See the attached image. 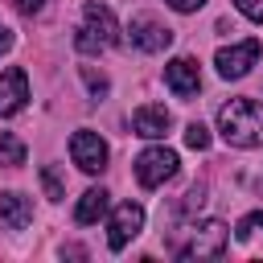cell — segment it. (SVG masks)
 I'll list each match as a JSON object with an SVG mask.
<instances>
[{"mask_svg":"<svg viewBox=\"0 0 263 263\" xmlns=\"http://www.w3.org/2000/svg\"><path fill=\"white\" fill-rule=\"evenodd\" d=\"M25 103H29V78L21 66H12L0 74V115H16L25 111Z\"/></svg>","mask_w":263,"mask_h":263,"instance_id":"10","label":"cell"},{"mask_svg":"<svg viewBox=\"0 0 263 263\" xmlns=\"http://www.w3.org/2000/svg\"><path fill=\"white\" fill-rule=\"evenodd\" d=\"M127 33H132V45L144 49V53H160V49L173 45V29L160 25V21L148 16V12H136V16L127 21Z\"/></svg>","mask_w":263,"mask_h":263,"instance_id":"8","label":"cell"},{"mask_svg":"<svg viewBox=\"0 0 263 263\" xmlns=\"http://www.w3.org/2000/svg\"><path fill=\"white\" fill-rule=\"evenodd\" d=\"M70 156H74V164L82 173H103L107 168V140L99 132H90V127H78L70 136Z\"/></svg>","mask_w":263,"mask_h":263,"instance_id":"7","label":"cell"},{"mask_svg":"<svg viewBox=\"0 0 263 263\" xmlns=\"http://www.w3.org/2000/svg\"><path fill=\"white\" fill-rule=\"evenodd\" d=\"M107 210H111V193H107L103 185H95V189H86V193L78 197V205H74V222H78V226H90V222H99Z\"/></svg>","mask_w":263,"mask_h":263,"instance_id":"13","label":"cell"},{"mask_svg":"<svg viewBox=\"0 0 263 263\" xmlns=\"http://www.w3.org/2000/svg\"><path fill=\"white\" fill-rule=\"evenodd\" d=\"M230 242V230L226 222L210 218V222H197L193 234H189V247H181V259H218Z\"/></svg>","mask_w":263,"mask_h":263,"instance_id":"4","label":"cell"},{"mask_svg":"<svg viewBox=\"0 0 263 263\" xmlns=\"http://www.w3.org/2000/svg\"><path fill=\"white\" fill-rule=\"evenodd\" d=\"M12 8H16V12H25V16H33V12H41V8H45V0H12Z\"/></svg>","mask_w":263,"mask_h":263,"instance_id":"20","label":"cell"},{"mask_svg":"<svg viewBox=\"0 0 263 263\" xmlns=\"http://www.w3.org/2000/svg\"><path fill=\"white\" fill-rule=\"evenodd\" d=\"M74 45H78L82 53H99V49H107V45H119L115 12H111L107 4H99V0H90V4L82 8V29H78Z\"/></svg>","mask_w":263,"mask_h":263,"instance_id":"2","label":"cell"},{"mask_svg":"<svg viewBox=\"0 0 263 263\" xmlns=\"http://www.w3.org/2000/svg\"><path fill=\"white\" fill-rule=\"evenodd\" d=\"M41 189H45L49 201H62V197H66V185H62V177H58L53 164H41Z\"/></svg>","mask_w":263,"mask_h":263,"instance_id":"15","label":"cell"},{"mask_svg":"<svg viewBox=\"0 0 263 263\" xmlns=\"http://www.w3.org/2000/svg\"><path fill=\"white\" fill-rule=\"evenodd\" d=\"M259 53H263V41L259 37H247L238 45H222L214 53V66H218L222 78H242V74H251V66L259 62Z\"/></svg>","mask_w":263,"mask_h":263,"instance_id":"5","label":"cell"},{"mask_svg":"<svg viewBox=\"0 0 263 263\" xmlns=\"http://www.w3.org/2000/svg\"><path fill=\"white\" fill-rule=\"evenodd\" d=\"M140 230H144V205L119 201V205L111 210V222H107V247H111V251H123Z\"/></svg>","mask_w":263,"mask_h":263,"instance_id":"6","label":"cell"},{"mask_svg":"<svg viewBox=\"0 0 263 263\" xmlns=\"http://www.w3.org/2000/svg\"><path fill=\"white\" fill-rule=\"evenodd\" d=\"M255 230H263V210H251V214H242V218H238V226H234V238H238V242H247Z\"/></svg>","mask_w":263,"mask_h":263,"instance_id":"16","label":"cell"},{"mask_svg":"<svg viewBox=\"0 0 263 263\" xmlns=\"http://www.w3.org/2000/svg\"><path fill=\"white\" fill-rule=\"evenodd\" d=\"M8 49H12V29L0 25V53H8Z\"/></svg>","mask_w":263,"mask_h":263,"instance_id":"22","label":"cell"},{"mask_svg":"<svg viewBox=\"0 0 263 263\" xmlns=\"http://www.w3.org/2000/svg\"><path fill=\"white\" fill-rule=\"evenodd\" d=\"M218 136L230 148H263V103L230 99L218 107Z\"/></svg>","mask_w":263,"mask_h":263,"instance_id":"1","label":"cell"},{"mask_svg":"<svg viewBox=\"0 0 263 263\" xmlns=\"http://www.w3.org/2000/svg\"><path fill=\"white\" fill-rule=\"evenodd\" d=\"M177 152L173 148H164V144H156V148H144L140 156H136V181L144 185V189H160L164 181H173L177 177Z\"/></svg>","mask_w":263,"mask_h":263,"instance_id":"3","label":"cell"},{"mask_svg":"<svg viewBox=\"0 0 263 263\" xmlns=\"http://www.w3.org/2000/svg\"><path fill=\"white\" fill-rule=\"evenodd\" d=\"M234 8L247 16V21H255V25H263V0H234Z\"/></svg>","mask_w":263,"mask_h":263,"instance_id":"19","label":"cell"},{"mask_svg":"<svg viewBox=\"0 0 263 263\" xmlns=\"http://www.w3.org/2000/svg\"><path fill=\"white\" fill-rule=\"evenodd\" d=\"M164 4H168V8H177V12H197L205 0H164Z\"/></svg>","mask_w":263,"mask_h":263,"instance_id":"21","label":"cell"},{"mask_svg":"<svg viewBox=\"0 0 263 263\" xmlns=\"http://www.w3.org/2000/svg\"><path fill=\"white\" fill-rule=\"evenodd\" d=\"M164 82H168V90H173L177 99H193V95L201 90L197 62H193V58H173V62L164 66Z\"/></svg>","mask_w":263,"mask_h":263,"instance_id":"9","label":"cell"},{"mask_svg":"<svg viewBox=\"0 0 263 263\" xmlns=\"http://www.w3.org/2000/svg\"><path fill=\"white\" fill-rule=\"evenodd\" d=\"M168 127H173V115H168L164 107H156V103H148V107H140V111L132 115V132L144 136V140H160Z\"/></svg>","mask_w":263,"mask_h":263,"instance_id":"11","label":"cell"},{"mask_svg":"<svg viewBox=\"0 0 263 263\" xmlns=\"http://www.w3.org/2000/svg\"><path fill=\"white\" fill-rule=\"evenodd\" d=\"M82 82L90 86V95H95V99H103V95L111 90V82H107V78H103V74H99L95 66H82Z\"/></svg>","mask_w":263,"mask_h":263,"instance_id":"17","label":"cell"},{"mask_svg":"<svg viewBox=\"0 0 263 263\" xmlns=\"http://www.w3.org/2000/svg\"><path fill=\"white\" fill-rule=\"evenodd\" d=\"M33 222V201L25 193H0V226L4 230H25Z\"/></svg>","mask_w":263,"mask_h":263,"instance_id":"12","label":"cell"},{"mask_svg":"<svg viewBox=\"0 0 263 263\" xmlns=\"http://www.w3.org/2000/svg\"><path fill=\"white\" fill-rule=\"evenodd\" d=\"M185 144L197 148V152H205V148H210V127H205V123H189V127H185Z\"/></svg>","mask_w":263,"mask_h":263,"instance_id":"18","label":"cell"},{"mask_svg":"<svg viewBox=\"0 0 263 263\" xmlns=\"http://www.w3.org/2000/svg\"><path fill=\"white\" fill-rule=\"evenodd\" d=\"M0 164H8V168L25 164V144H21L12 132H4V136H0Z\"/></svg>","mask_w":263,"mask_h":263,"instance_id":"14","label":"cell"}]
</instances>
